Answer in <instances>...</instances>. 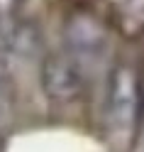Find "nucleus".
Wrapping results in <instances>:
<instances>
[{
	"mask_svg": "<svg viewBox=\"0 0 144 152\" xmlns=\"http://www.w3.org/2000/svg\"><path fill=\"white\" fill-rule=\"evenodd\" d=\"M142 108V88L139 76L130 64L115 66L108 79V96H105V123L117 140H130L137 130Z\"/></svg>",
	"mask_w": 144,
	"mask_h": 152,
	"instance_id": "obj_1",
	"label": "nucleus"
},
{
	"mask_svg": "<svg viewBox=\"0 0 144 152\" xmlns=\"http://www.w3.org/2000/svg\"><path fill=\"white\" fill-rule=\"evenodd\" d=\"M39 79H42L44 93L59 103L78 98L85 86V76L78 64V56L64 54V52H54L42 61Z\"/></svg>",
	"mask_w": 144,
	"mask_h": 152,
	"instance_id": "obj_2",
	"label": "nucleus"
},
{
	"mask_svg": "<svg viewBox=\"0 0 144 152\" xmlns=\"http://www.w3.org/2000/svg\"><path fill=\"white\" fill-rule=\"evenodd\" d=\"M69 39L76 52H95L103 47V30L95 20L78 15L69 25Z\"/></svg>",
	"mask_w": 144,
	"mask_h": 152,
	"instance_id": "obj_3",
	"label": "nucleus"
}]
</instances>
